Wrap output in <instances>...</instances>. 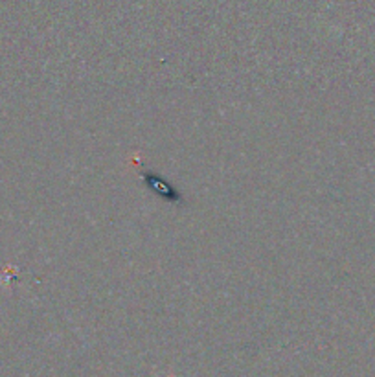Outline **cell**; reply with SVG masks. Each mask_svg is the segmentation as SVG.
Returning a JSON list of instances; mask_svg holds the SVG:
<instances>
[{
  "label": "cell",
  "mask_w": 375,
  "mask_h": 377,
  "mask_svg": "<svg viewBox=\"0 0 375 377\" xmlns=\"http://www.w3.org/2000/svg\"><path fill=\"white\" fill-rule=\"evenodd\" d=\"M142 177L147 181V186H149L151 190L154 191V193H159L160 197H164V199L173 201V203H176V201L181 199V196L176 193V190H173L169 184H166L162 179H159L154 174L147 171V169H144V171H142Z\"/></svg>",
  "instance_id": "6da1fadb"
},
{
  "label": "cell",
  "mask_w": 375,
  "mask_h": 377,
  "mask_svg": "<svg viewBox=\"0 0 375 377\" xmlns=\"http://www.w3.org/2000/svg\"><path fill=\"white\" fill-rule=\"evenodd\" d=\"M168 377H175V376H168Z\"/></svg>",
  "instance_id": "7a4b0ae2"
}]
</instances>
